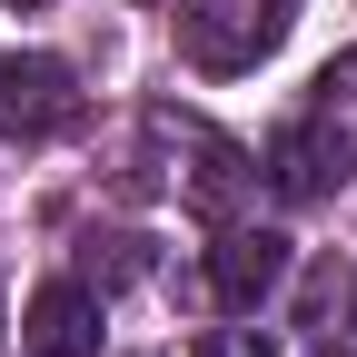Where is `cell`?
Here are the masks:
<instances>
[{"label":"cell","instance_id":"6da1fadb","mask_svg":"<svg viewBox=\"0 0 357 357\" xmlns=\"http://www.w3.org/2000/svg\"><path fill=\"white\" fill-rule=\"evenodd\" d=\"M288 30H298V0H199L189 20H178V50L208 79H238V70H258L278 50Z\"/></svg>","mask_w":357,"mask_h":357},{"label":"cell","instance_id":"277c9868","mask_svg":"<svg viewBox=\"0 0 357 357\" xmlns=\"http://www.w3.org/2000/svg\"><path fill=\"white\" fill-rule=\"evenodd\" d=\"M278 278H288V238H278V229H218V248H208V288H218L229 318H248L258 298H278Z\"/></svg>","mask_w":357,"mask_h":357},{"label":"cell","instance_id":"ba28073f","mask_svg":"<svg viewBox=\"0 0 357 357\" xmlns=\"http://www.w3.org/2000/svg\"><path fill=\"white\" fill-rule=\"evenodd\" d=\"M318 109L337 119V109H357V50H337L328 70H318Z\"/></svg>","mask_w":357,"mask_h":357},{"label":"cell","instance_id":"52a82bcc","mask_svg":"<svg viewBox=\"0 0 357 357\" xmlns=\"http://www.w3.org/2000/svg\"><path fill=\"white\" fill-rule=\"evenodd\" d=\"M189 357H278V337H268V328H208Z\"/></svg>","mask_w":357,"mask_h":357},{"label":"cell","instance_id":"8992f818","mask_svg":"<svg viewBox=\"0 0 357 357\" xmlns=\"http://www.w3.org/2000/svg\"><path fill=\"white\" fill-rule=\"evenodd\" d=\"M307 328H328V337L357 328V268H337V258L307 268Z\"/></svg>","mask_w":357,"mask_h":357},{"label":"cell","instance_id":"5b68a950","mask_svg":"<svg viewBox=\"0 0 357 357\" xmlns=\"http://www.w3.org/2000/svg\"><path fill=\"white\" fill-rule=\"evenodd\" d=\"M89 347H100V298H89L79 278L30 288V307H20V357H89Z\"/></svg>","mask_w":357,"mask_h":357},{"label":"cell","instance_id":"7a4b0ae2","mask_svg":"<svg viewBox=\"0 0 357 357\" xmlns=\"http://www.w3.org/2000/svg\"><path fill=\"white\" fill-rule=\"evenodd\" d=\"M79 119V79H70V60H50V50H30V60H0V139H60V129Z\"/></svg>","mask_w":357,"mask_h":357},{"label":"cell","instance_id":"3957f363","mask_svg":"<svg viewBox=\"0 0 357 357\" xmlns=\"http://www.w3.org/2000/svg\"><path fill=\"white\" fill-rule=\"evenodd\" d=\"M258 169H268V189H278V199H328V189H347V129L318 109V119H288L278 129V139H268L258 149Z\"/></svg>","mask_w":357,"mask_h":357}]
</instances>
